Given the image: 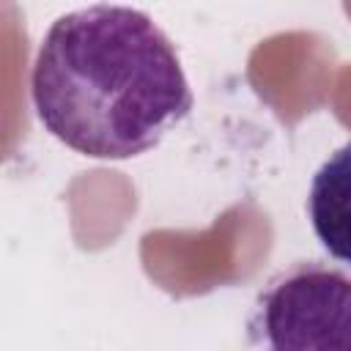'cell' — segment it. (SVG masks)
I'll return each mask as SVG.
<instances>
[{"label": "cell", "mask_w": 351, "mask_h": 351, "mask_svg": "<svg viewBox=\"0 0 351 351\" xmlns=\"http://www.w3.org/2000/svg\"><path fill=\"white\" fill-rule=\"evenodd\" d=\"M44 129L93 159H132L162 143L195 96L165 30L129 5L58 16L30 71Z\"/></svg>", "instance_id": "6da1fadb"}, {"label": "cell", "mask_w": 351, "mask_h": 351, "mask_svg": "<svg viewBox=\"0 0 351 351\" xmlns=\"http://www.w3.org/2000/svg\"><path fill=\"white\" fill-rule=\"evenodd\" d=\"M252 351H351V274L296 261L266 280L247 315Z\"/></svg>", "instance_id": "7a4b0ae2"}, {"label": "cell", "mask_w": 351, "mask_h": 351, "mask_svg": "<svg viewBox=\"0 0 351 351\" xmlns=\"http://www.w3.org/2000/svg\"><path fill=\"white\" fill-rule=\"evenodd\" d=\"M307 214L321 247L335 261L351 266V140L315 170Z\"/></svg>", "instance_id": "3957f363"}]
</instances>
